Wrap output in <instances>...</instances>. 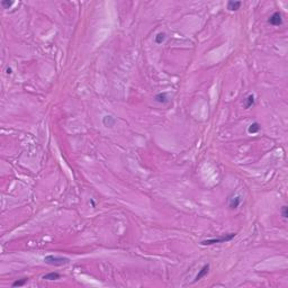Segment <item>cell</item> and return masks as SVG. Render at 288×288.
I'll return each instance as SVG.
<instances>
[{
    "label": "cell",
    "instance_id": "6da1fadb",
    "mask_svg": "<svg viewBox=\"0 0 288 288\" xmlns=\"http://www.w3.org/2000/svg\"><path fill=\"white\" fill-rule=\"evenodd\" d=\"M44 261L47 263V265H51V266H64V265H68L70 262V259L65 257H59V256H53V254H49L44 258Z\"/></svg>",
    "mask_w": 288,
    "mask_h": 288
},
{
    "label": "cell",
    "instance_id": "7a4b0ae2",
    "mask_svg": "<svg viewBox=\"0 0 288 288\" xmlns=\"http://www.w3.org/2000/svg\"><path fill=\"white\" fill-rule=\"evenodd\" d=\"M236 234L235 233H231V234H226L223 235L221 238H215V239H208V240H205V241H202L200 244L202 245H213V244L216 243H225V242H229L232 239H234Z\"/></svg>",
    "mask_w": 288,
    "mask_h": 288
},
{
    "label": "cell",
    "instance_id": "3957f363",
    "mask_svg": "<svg viewBox=\"0 0 288 288\" xmlns=\"http://www.w3.org/2000/svg\"><path fill=\"white\" fill-rule=\"evenodd\" d=\"M268 23H269V24H271V25H274V26H279V25H281V24H283L281 14H280L279 11H276V13H274L270 16V17H269V19H268Z\"/></svg>",
    "mask_w": 288,
    "mask_h": 288
},
{
    "label": "cell",
    "instance_id": "277c9868",
    "mask_svg": "<svg viewBox=\"0 0 288 288\" xmlns=\"http://www.w3.org/2000/svg\"><path fill=\"white\" fill-rule=\"evenodd\" d=\"M102 124L105 125L106 127H109V129H111V127H114V125L116 124V120L113 117V116H109L107 115L105 116L104 118H102Z\"/></svg>",
    "mask_w": 288,
    "mask_h": 288
},
{
    "label": "cell",
    "instance_id": "5b68a950",
    "mask_svg": "<svg viewBox=\"0 0 288 288\" xmlns=\"http://www.w3.org/2000/svg\"><path fill=\"white\" fill-rule=\"evenodd\" d=\"M154 99L158 102H160V104H167V102H169L168 93H167V92H160V93H158V95L155 96Z\"/></svg>",
    "mask_w": 288,
    "mask_h": 288
},
{
    "label": "cell",
    "instance_id": "8992f818",
    "mask_svg": "<svg viewBox=\"0 0 288 288\" xmlns=\"http://www.w3.org/2000/svg\"><path fill=\"white\" fill-rule=\"evenodd\" d=\"M208 270H209V266L208 265H205L202 269L199 270V272H198V275L196 276L195 278V281H198V280H200L202 278H204L205 276L208 274Z\"/></svg>",
    "mask_w": 288,
    "mask_h": 288
},
{
    "label": "cell",
    "instance_id": "52a82bcc",
    "mask_svg": "<svg viewBox=\"0 0 288 288\" xmlns=\"http://www.w3.org/2000/svg\"><path fill=\"white\" fill-rule=\"evenodd\" d=\"M241 5H242L241 1H229L227 2V9L231 11H235V10L240 9Z\"/></svg>",
    "mask_w": 288,
    "mask_h": 288
},
{
    "label": "cell",
    "instance_id": "ba28073f",
    "mask_svg": "<svg viewBox=\"0 0 288 288\" xmlns=\"http://www.w3.org/2000/svg\"><path fill=\"white\" fill-rule=\"evenodd\" d=\"M240 204H241V197H240V196H236V197H234V198H232V199L230 200V207L232 209L238 208L240 206Z\"/></svg>",
    "mask_w": 288,
    "mask_h": 288
},
{
    "label": "cell",
    "instance_id": "9c48e42d",
    "mask_svg": "<svg viewBox=\"0 0 288 288\" xmlns=\"http://www.w3.org/2000/svg\"><path fill=\"white\" fill-rule=\"evenodd\" d=\"M249 133L250 134H256L258 133L259 131H260V125H259V123H257V122H254V123H252V124L249 126Z\"/></svg>",
    "mask_w": 288,
    "mask_h": 288
},
{
    "label": "cell",
    "instance_id": "30bf717a",
    "mask_svg": "<svg viewBox=\"0 0 288 288\" xmlns=\"http://www.w3.org/2000/svg\"><path fill=\"white\" fill-rule=\"evenodd\" d=\"M60 278V275H59L58 272H50V274H47V275H44L43 276V279L45 280H56Z\"/></svg>",
    "mask_w": 288,
    "mask_h": 288
},
{
    "label": "cell",
    "instance_id": "8fae6325",
    "mask_svg": "<svg viewBox=\"0 0 288 288\" xmlns=\"http://www.w3.org/2000/svg\"><path fill=\"white\" fill-rule=\"evenodd\" d=\"M167 38V34L165 33H159L158 35L155 36V43L156 44H162L164 41Z\"/></svg>",
    "mask_w": 288,
    "mask_h": 288
},
{
    "label": "cell",
    "instance_id": "7c38bea8",
    "mask_svg": "<svg viewBox=\"0 0 288 288\" xmlns=\"http://www.w3.org/2000/svg\"><path fill=\"white\" fill-rule=\"evenodd\" d=\"M254 105V96L253 95H250L247 99H245V102H244V107L245 108H250Z\"/></svg>",
    "mask_w": 288,
    "mask_h": 288
},
{
    "label": "cell",
    "instance_id": "4fadbf2b",
    "mask_svg": "<svg viewBox=\"0 0 288 288\" xmlns=\"http://www.w3.org/2000/svg\"><path fill=\"white\" fill-rule=\"evenodd\" d=\"M27 283V278H23L20 280H16L15 283H13V287H20Z\"/></svg>",
    "mask_w": 288,
    "mask_h": 288
},
{
    "label": "cell",
    "instance_id": "5bb4252c",
    "mask_svg": "<svg viewBox=\"0 0 288 288\" xmlns=\"http://www.w3.org/2000/svg\"><path fill=\"white\" fill-rule=\"evenodd\" d=\"M13 5H14L13 1H9V0H2V1H1V6H2L5 9H9V7H11Z\"/></svg>",
    "mask_w": 288,
    "mask_h": 288
},
{
    "label": "cell",
    "instance_id": "9a60e30c",
    "mask_svg": "<svg viewBox=\"0 0 288 288\" xmlns=\"http://www.w3.org/2000/svg\"><path fill=\"white\" fill-rule=\"evenodd\" d=\"M281 215L284 218H287L288 217V207L287 206H283L281 207Z\"/></svg>",
    "mask_w": 288,
    "mask_h": 288
},
{
    "label": "cell",
    "instance_id": "2e32d148",
    "mask_svg": "<svg viewBox=\"0 0 288 288\" xmlns=\"http://www.w3.org/2000/svg\"><path fill=\"white\" fill-rule=\"evenodd\" d=\"M7 73H9V74L11 73V69H10V68H9V69H7Z\"/></svg>",
    "mask_w": 288,
    "mask_h": 288
}]
</instances>
